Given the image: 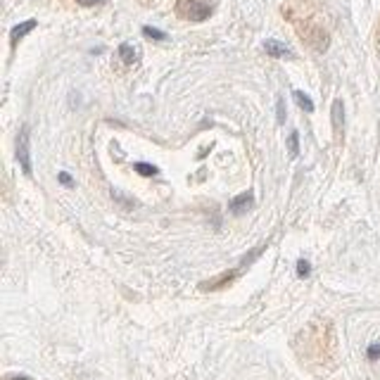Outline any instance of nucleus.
I'll use <instances>...</instances> for the list:
<instances>
[{"mask_svg": "<svg viewBox=\"0 0 380 380\" xmlns=\"http://www.w3.org/2000/svg\"><path fill=\"white\" fill-rule=\"evenodd\" d=\"M342 124H344L342 103H340V100H335V105H333V126H335V131H342Z\"/></svg>", "mask_w": 380, "mask_h": 380, "instance_id": "0eeeda50", "label": "nucleus"}, {"mask_svg": "<svg viewBox=\"0 0 380 380\" xmlns=\"http://www.w3.org/2000/svg\"><path fill=\"white\" fill-rule=\"evenodd\" d=\"M143 33L148 38H154V41H167V33L159 31V29H152V27H143Z\"/></svg>", "mask_w": 380, "mask_h": 380, "instance_id": "1a4fd4ad", "label": "nucleus"}, {"mask_svg": "<svg viewBox=\"0 0 380 380\" xmlns=\"http://www.w3.org/2000/svg\"><path fill=\"white\" fill-rule=\"evenodd\" d=\"M264 50H267L271 57H293L290 48L285 46V43H281V41H273V38H269V41L264 43Z\"/></svg>", "mask_w": 380, "mask_h": 380, "instance_id": "20e7f679", "label": "nucleus"}, {"mask_svg": "<svg viewBox=\"0 0 380 380\" xmlns=\"http://www.w3.org/2000/svg\"><path fill=\"white\" fill-rule=\"evenodd\" d=\"M136 172L143 174V176H154V174H157V167H152V164H145V162H138Z\"/></svg>", "mask_w": 380, "mask_h": 380, "instance_id": "9d476101", "label": "nucleus"}, {"mask_svg": "<svg viewBox=\"0 0 380 380\" xmlns=\"http://www.w3.org/2000/svg\"><path fill=\"white\" fill-rule=\"evenodd\" d=\"M309 271H312V267H309V262H307V259H299V262H297V273H299V276H309Z\"/></svg>", "mask_w": 380, "mask_h": 380, "instance_id": "f8f14e48", "label": "nucleus"}, {"mask_svg": "<svg viewBox=\"0 0 380 380\" xmlns=\"http://www.w3.org/2000/svg\"><path fill=\"white\" fill-rule=\"evenodd\" d=\"M119 55H122V59L126 64H133L138 59V48L131 46V43H122V48H119Z\"/></svg>", "mask_w": 380, "mask_h": 380, "instance_id": "423d86ee", "label": "nucleus"}, {"mask_svg": "<svg viewBox=\"0 0 380 380\" xmlns=\"http://www.w3.org/2000/svg\"><path fill=\"white\" fill-rule=\"evenodd\" d=\"M17 159H19V164H22L24 174H27V176H31V157H29V128L27 126L19 131V138H17Z\"/></svg>", "mask_w": 380, "mask_h": 380, "instance_id": "f03ea898", "label": "nucleus"}, {"mask_svg": "<svg viewBox=\"0 0 380 380\" xmlns=\"http://www.w3.org/2000/svg\"><path fill=\"white\" fill-rule=\"evenodd\" d=\"M283 119H285V114H283V100H278V122L283 124Z\"/></svg>", "mask_w": 380, "mask_h": 380, "instance_id": "4468645a", "label": "nucleus"}, {"mask_svg": "<svg viewBox=\"0 0 380 380\" xmlns=\"http://www.w3.org/2000/svg\"><path fill=\"white\" fill-rule=\"evenodd\" d=\"M288 150H290V157H297V152H299V145H297V131L290 133V138H288Z\"/></svg>", "mask_w": 380, "mask_h": 380, "instance_id": "9b49d317", "label": "nucleus"}, {"mask_svg": "<svg viewBox=\"0 0 380 380\" xmlns=\"http://www.w3.org/2000/svg\"><path fill=\"white\" fill-rule=\"evenodd\" d=\"M295 100H297V105L304 109V112H314V103H312V98H309L307 93L295 91Z\"/></svg>", "mask_w": 380, "mask_h": 380, "instance_id": "6e6552de", "label": "nucleus"}, {"mask_svg": "<svg viewBox=\"0 0 380 380\" xmlns=\"http://www.w3.org/2000/svg\"><path fill=\"white\" fill-rule=\"evenodd\" d=\"M252 193H243V195H238L236 200H233L231 204H228V212L233 214V217H243L245 212H247L249 207H252Z\"/></svg>", "mask_w": 380, "mask_h": 380, "instance_id": "7ed1b4c3", "label": "nucleus"}, {"mask_svg": "<svg viewBox=\"0 0 380 380\" xmlns=\"http://www.w3.org/2000/svg\"><path fill=\"white\" fill-rule=\"evenodd\" d=\"M212 0H178L176 10L183 19H190V22H202L212 14Z\"/></svg>", "mask_w": 380, "mask_h": 380, "instance_id": "f257e3e1", "label": "nucleus"}, {"mask_svg": "<svg viewBox=\"0 0 380 380\" xmlns=\"http://www.w3.org/2000/svg\"><path fill=\"white\" fill-rule=\"evenodd\" d=\"M81 5H98V3H103V0H79Z\"/></svg>", "mask_w": 380, "mask_h": 380, "instance_id": "2eb2a0df", "label": "nucleus"}, {"mask_svg": "<svg viewBox=\"0 0 380 380\" xmlns=\"http://www.w3.org/2000/svg\"><path fill=\"white\" fill-rule=\"evenodd\" d=\"M10 380H31V378H27V376H14V378H10Z\"/></svg>", "mask_w": 380, "mask_h": 380, "instance_id": "dca6fc26", "label": "nucleus"}, {"mask_svg": "<svg viewBox=\"0 0 380 380\" xmlns=\"http://www.w3.org/2000/svg\"><path fill=\"white\" fill-rule=\"evenodd\" d=\"M33 27H36V22H33V19H29V22H24V24H17V27L12 29V33H10V38H12V43H17L19 38L27 36V33L31 31Z\"/></svg>", "mask_w": 380, "mask_h": 380, "instance_id": "39448f33", "label": "nucleus"}, {"mask_svg": "<svg viewBox=\"0 0 380 380\" xmlns=\"http://www.w3.org/2000/svg\"><path fill=\"white\" fill-rule=\"evenodd\" d=\"M59 181H62L64 183V186H72V176H69V174H59Z\"/></svg>", "mask_w": 380, "mask_h": 380, "instance_id": "ddd939ff", "label": "nucleus"}]
</instances>
